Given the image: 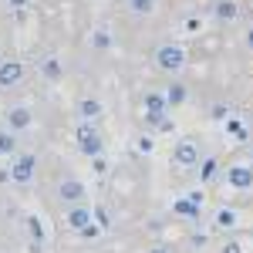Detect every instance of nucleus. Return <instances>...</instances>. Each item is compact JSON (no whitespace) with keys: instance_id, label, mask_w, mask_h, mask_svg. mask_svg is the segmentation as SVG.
<instances>
[{"instance_id":"nucleus-19","label":"nucleus","mask_w":253,"mask_h":253,"mask_svg":"<svg viewBox=\"0 0 253 253\" xmlns=\"http://www.w3.org/2000/svg\"><path fill=\"white\" fill-rule=\"evenodd\" d=\"M95 219H98V226L105 230V226H108V210H101V206H98V210H95Z\"/></svg>"},{"instance_id":"nucleus-26","label":"nucleus","mask_w":253,"mask_h":253,"mask_svg":"<svg viewBox=\"0 0 253 253\" xmlns=\"http://www.w3.org/2000/svg\"><path fill=\"white\" fill-rule=\"evenodd\" d=\"M152 253H169V250H166V247H156V250H152Z\"/></svg>"},{"instance_id":"nucleus-21","label":"nucleus","mask_w":253,"mask_h":253,"mask_svg":"<svg viewBox=\"0 0 253 253\" xmlns=\"http://www.w3.org/2000/svg\"><path fill=\"white\" fill-rule=\"evenodd\" d=\"M108 41H112V38H108L105 31H98V34H95V47H101V51H105V47H108Z\"/></svg>"},{"instance_id":"nucleus-5","label":"nucleus","mask_w":253,"mask_h":253,"mask_svg":"<svg viewBox=\"0 0 253 253\" xmlns=\"http://www.w3.org/2000/svg\"><path fill=\"white\" fill-rule=\"evenodd\" d=\"M75 115H78L81 122H98V118L105 115V105H101L98 98L84 95V98H78V105H75Z\"/></svg>"},{"instance_id":"nucleus-14","label":"nucleus","mask_w":253,"mask_h":253,"mask_svg":"<svg viewBox=\"0 0 253 253\" xmlns=\"http://www.w3.org/2000/svg\"><path fill=\"white\" fill-rule=\"evenodd\" d=\"M216 226H219V230H233L236 226V213L233 210H219V213H216Z\"/></svg>"},{"instance_id":"nucleus-22","label":"nucleus","mask_w":253,"mask_h":253,"mask_svg":"<svg viewBox=\"0 0 253 253\" xmlns=\"http://www.w3.org/2000/svg\"><path fill=\"white\" fill-rule=\"evenodd\" d=\"M213 118H219V122H223V118H226V108H223V105H216V108H213Z\"/></svg>"},{"instance_id":"nucleus-24","label":"nucleus","mask_w":253,"mask_h":253,"mask_svg":"<svg viewBox=\"0 0 253 253\" xmlns=\"http://www.w3.org/2000/svg\"><path fill=\"white\" fill-rule=\"evenodd\" d=\"M7 7H14V10H20V7H27V0H7Z\"/></svg>"},{"instance_id":"nucleus-10","label":"nucleus","mask_w":253,"mask_h":253,"mask_svg":"<svg viewBox=\"0 0 253 253\" xmlns=\"http://www.w3.org/2000/svg\"><path fill=\"white\" fill-rule=\"evenodd\" d=\"M175 159H179L182 166H196V162H199V149H196L193 138H182V142L175 145Z\"/></svg>"},{"instance_id":"nucleus-1","label":"nucleus","mask_w":253,"mask_h":253,"mask_svg":"<svg viewBox=\"0 0 253 253\" xmlns=\"http://www.w3.org/2000/svg\"><path fill=\"white\" fill-rule=\"evenodd\" d=\"M75 142H78V152L88 159H98L101 156V132L95 128V122H78V128H75Z\"/></svg>"},{"instance_id":"nucleus-15","label":"nucleus","mask_w":253,"mask_h":253,"mask_svg":"<svg viewBox=\"0 0 253 253\" xmlns=\"http://www.w3.org/2000/svg\"><path fill=\"white\" fill-rule=\"evenodd\" d=\"M156 7V0H128V10L132 14H149Z\"/></svg>"},{"instance_id":"nucleus-4","label":"nucleus","mask_w":253,"mask_h":253,"mask_svg":"<svg viewBox=\"0 0 253 253\" xmlns=\"http://www.w3.org/2000/svg\"><path fill=\"white\" fill-rule=\"evenodd\" d=\"M34 166H38V156H34V152H24V156L14 159V166H10V179H14L17 186H27V182L34 179Z\"/></svg>"},{"instance_id":"nucleus-11","label":"nucleus","mask_w":253,"mask_h":253,"mask_svg":"<svg viewBox=\"0 0 253 253\" xmlns=\"http://www.w3.org/2000/svg\"><path fill=\"white\" fill-rule=\"evenodd\" d=\"M7 125H10L14 132L27 128V125H31V112H27L24 105H10V108H7Z\"/></svg>"},{"instance_id":"nucleus-17","label":"nucleus","mask_w":253,"mask_h":253,"mask_svg":"<svg viewBox=\"0 0 253 253\" xmlns=\"http://www.w3.org/2000/svg\"><path fill=\"white\" fill-rule=\"evenodd\" d=\"M41 71H44V75H51V78H58V75H61V68H58V61H54V58H44V61H41Z\"/></svg>"},{"instance_id":"nucleus-16","label":"nucleus","mask_w":253,"mask_h":253,"mask_svg":"<svg viewBox=\"0 0 253 253\" xmlns=\"http://www.w3.org/2000/svg\"><path fill=\"white\" fill-rule=\"evenodd\" d=\"M169 105H179V101H186V88L182 84H169V95H166Z\"/></svg>"},{"instance_id":"nucleus-25","label":"nucleus","mask_w":253,"mask_h":253,"mask_svg":"<svg viewBox=\"0 0 253 253\" xmlns=\"http://www.w3.org/2000/svg\"><path fill=\"white\" fill-rule=\"evenodd\" d=\"M247 44H250V47H253V27H250V31H247Z\"/></svg>"},{"instance_id":"nucleus-9","label":"nucleus","mask_w":253,"mask_h":253,"mask_svg":"<svg viewBox=\"0 0 253 253\" xmlns=\"http://www.w3.org/2000/svg\"><path fill=\"white\" fill-rule=\"evenodd\" d=\"M226 179H230L233 189H250L253 186V169H247V166H233V169L226 172Z\"/></svg>"},{"instance_id":"nucleus-13","label":"nucleus","mask_w":253,"mask_h":253,"mask_svg":"<svg viewBox=\"0 0 253 253\" xmlns=\"http://www.w3.org/2000/svg\"><path fill=\"white\" fill-rule=\"evenodd\" d=\"M213 14L219 20H236V17H240V7H236L233 0H219V3L213 7Z\"/></svg>"},{"instance_id":"nucleus-20","label":"nucleus","mask_w":253,"mask_h":253,"mask_svg":"<svg viewBox=\"0 0 253 253\" xmlns=\"http://www.w3.org/2000/svg\"><path fill=\"white\" fill-rule=\"evenodd\" d=\"M226 128H230V132H233L236 138H247V128H243V125H240V122H230V125H226Z\"/></svg>"},{"instance_id":"nucleus-18","label":"nucleus","mask_w":253,"mask_h":253,"mask_svg":"<svg viewBox=\"0 0 253 253\" xmlns=\"http://www.w3.org/2000/svg\"><path fill=\"white\" fill-rule=\"evenodd\" d=\"M213 175H216V162L210 159V162H203V182H210Z\"/></svg>"},{"instance_id":"nucleus-8","label":"nucleus","mask_w":253,"mask_h":253,"mask_svg":"<svg viewBox=\"0 0 253 253\" xmlns=\"http://www.w3.org/2000/svg\"><path fill=\"white\" fill-rule=\"evenodd\" d=\"M58 196L64 199V203H81V196H84V186H81L75 175H64L58 186Z\"/></svg>"},{"instance_id":"nucleus-2","label":"nucleus","mask_w":253,"mask_h":253,"mask_svg":"<svg viewBox=\"0 0 253 253\" xmlns=\"http://www.w3.org/2000/svg\"><path fill=\"white\" fill-rule=\"evenodd\" d=\"M156 64L162 71H179V68L186 64V51H182L179 44H162L156 51Z\"/></svg>"},{"instance_id":"nucleus-3","label":"nucleus","mask_w":253,"mask_h":253,"mask_svg":"<svg viewBox=\"0 0 253 253\" xmlns=\"http://www.w3.org/2000/svg\"><path fill=\"white\" fill-rule=\"evenodd\" d=\"M20 78H24V61L17 58L0 61V91H10L14 84H20Z\"/></svg>"},{"instance_id":"nucleus-23","label":"nucleus","mask_w":253,"mask_h":253,"mask_svg":"<svg viewBox=\"0 0 253 253\" xmlns=\"http://www.w3.org/2000/svg\"><path fill=\"white\" fill-rule=\"evenodd\" d=\"M223 253H243V250H240V243H226V247H223Z\"/></svg>"},{"instance_id":"nucleus-12","label":"nucleus","mask_w":253,"mask_h":253,"mask_svg":"<svg viewBox=\"0 0 253 253\" xmlns=\"http://www.w3.org/2000/svg\"><path fill=\"white\" fill-rule=\"evenodd\" d=\"M10 152H17V132L10 125H3L0 128V156H10Z\"/></svg>"},{"instance_id":"nucleus-6","label":"nucleus","mask_w":253,"mask_h":253,"mask_svg":"<svg viewBox=\"0 0 253 253\" xmlns=\"http://www.w3.org/2000/svg\"><path fill=\"white\" fill-rule=\"evenodd\" d=\"M166 98L162 95H145V122L149 125H166Z\"/></svg>"},{"instance_id":"nucleus-7","label":"nucleus","mask_w":253,"mask_h":253,"mask_svg":"<svg viewBox=\"0 0 253 253\" xmlns=\"http://www.w3.org/2000/svg\"><path fill=\"white\" fill-rule=\"evenodd\" d=\"M68 223H71V230H78V233H84V236L98 233V226H91V213H88L84 206H75V210L68 213Z\"/></svg>"}]
</instances>
